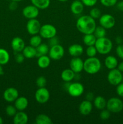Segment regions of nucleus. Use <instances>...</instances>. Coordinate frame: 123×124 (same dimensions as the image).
Masks as SVG:
<instances>
[{"label":"nucleus","mask_w":123,"mask_h":124,"mask_svg":"<svg viewBox=\"0 0 123 124\" xmlns=\"http://www.w3.org/2000/svg\"><path fill=\"white\" fill-rule=\"evenodd\" d=\"M96 27L95 19L92 18L89 15L81 16L78 18L76 23L77 30L84 35L93 33Z\"/></svg>","instance_id":"nucleus-1"},{"label":"nucleus","mask_w":123,"mask_h":124,"mask_svg":"<svg viewBox=\"0 0 123 124\" xmlns=\"http://www.w3.org/2000/svg\"><path fill=\"white\" fill-rule=\"evenodd\" d=\"M101 63L100 59L96 57H88L84 61L83 70L88 74L94 75L100 71Z\"/></svg>","instance_id":"nucleus-2"},{"label":"nucleus","mask_w":123,"mask_h":124,"mask_svg":"<svg viewBox=\"0 0 123 124\" xmlns=\"http://www.w3.org/2000/svg\"><path fill=\"white\" fill-rule=\"evenodd\" d=\"M95 47L98 53L101 54H107L112 50L113 44L110 39L105 36L96 39Z\"/></svg>","instance_id":"nucleus-3"},{"label":"nucleus","mask_w":123,"mask_h":124,"mask_svg":"<svg viewBox=\"0 0 123 124\" xmlns=\"http://www.w3.org/2000/svg\"><path fill=\"white\" fill-rule=\"evenodd\" d=\"M106 108L111 113L121 112L123 110V102L118 98H111L107 101Z\"/></svg>","instance_id":"nucleus-4"},{"label":"nucleus","mask_w":123,"mask_h":124,"mask_svg":"<svg viewBox=\"0 0 123 124\" xmlns=\"http://www.w3.org/2000/svg\"><path fill=\"white\" fill-rule=\"evenodd\" d=\"M57 29L52 24H46L41 25L39 31V35L42 38L49 39L56 36Z\"/></svg>","instance_id":"nucleus-5"},{"label":"nucleus","mask_w":123,"mask_h":124,"mask_svg":"<svg viewBox=\"0 0 123 124\" xmlns=\"http://www.w3.org/2000/svg\"><path fill=\"white\" fill-rule=\"evenodd\" d=\"M66 90L68 94L74 98H78L83 94L84 88L82 84L76 82L69 84Z\"/></svg>","instance_id":"nucleus-6"},{"label":"nucleus","mask_w":123,"mask_h":124,"mask_svg":"<svg viewBox=\"0 0 123 124\" xmlns=\"http://www.w3.org/2000/svg\"><path fill=\"white\" fill-rule=\"evenodd\" d=\"M123 76L122 72L118 69L110 70L107 75V81L110 84L112 85H118L119 84L122 82Z\"/></svg>","instance_id":"nucleus-7"},{"label":"nucleus","mask_w":123,"mask_h":124,"mask_svg":"<svg viewBox=\"0 0 123 124\" xmlns=\"http://www.w3.org/2000/svg\"><path fill=\"white\" fill-rule=\"evenodd\" d=\"M65 54V49L61 45L57 44L49 48L48 56L51 59L57 61L61 59Z\"/></svg>","instance_id":"nucleus-8"},{"label":"nucleus","mask_w":123,"mask_h":124,"mask_svg":"<svg viewBox=\"0 0 123 124\" xmlns=\"http://www.w3.org/2000/svg\"><path fill=\"white\" fill-rule=\"evenodd\" d=\"M35 99L39 104H45L49 101L50 93L45 87L39 88L35 93Z\"/></svg>","instance_id":"nucleus-9"},{"label":"nucleus","mask_w":123,"mask_h":124,"mask_svg":"<svg viewBox=\"0 0 123 124\" xmlns=\"http://www.w3.org/2000/svg\"><path fill=\"white\" fill-rule=\"evenodd\" d=\"M99 23L104 29H110L115 25V19L111 15L104 14L99 18Z\"/></svg>","instance_id":"nucleus-10"},{"label":"nucleus","mask_w":123,"mask_h":124,"mask_svg":"<svg viewBox=\"0 0 123 124\" xmlns=\"http://www.w3.org/2000/svg\"><path fill=\"white\" fill-rule=\"evenodd\" d=\"M41 27V23L36 18L28 19L27 23V30L28 33L31 35H34L39 33Z\"/></svg>","instance_id":"nucleus-11"},{"label":"nucleus","mask_w":123,"mask_h":124,"mask_svg":"<svg viewBox=\"0 0 123 124\" xmlns=\"http://www.w3.org/2000/svg\"><path fill=\"white\" fill-rule=\"evenodd\" d=\"M39 14V9L34 5H28L23 8L22 15L28 19H34L38 16Z\"/></svg>","instance_id":"nucleus-12"},{"label":"nucleus","mask_w":123,"mask_h":124,"mask_svg":"<svg viewBox=\"0 0 123 124\" xmlns=\"http://www.w3.org/2000/svg\"><path fill=\"white\" fill-rule=\"evenodd\" d=\"M84 61L80 57H73L69 62L70 69L75 73H80L83 70Z\"/></svg>","instance_id":"nucleus-13"},{"label":"nucleus","mask_w":123,"mask_h":124,"mask_svg":"<svg viewBox=\"0 0 123 124\" xmlns=\"http://www.w3.org/2000/svg\"><path fill=\"white\" fill-rule=\"evenodd\" d=\"M3 97L4 99L8 102H13L19 97V92L16 88L10 87L4 91Z\"/></svg>","instance_id":"nucleus-14"},{"label":"nucleus","mask_w":123,"mask_h":124,"mask_svg":"<svg viewBox=\"0 0 123 124\" xmlns=\"http://www.w3.org/2000/svg\"><path fill=\"white\" fill-rule=\"evenodd\" d=\"M93 109V104L92 102L84 100L80 104L78 110L80 113L83 116H88L90 115Z\"/></svg>","instance_id":"nucleus-15"},{"label":"nucleus","mask_w":123,"mask_h":124,"mask_svg":"<svg viewBox=\"0 0 123 124\" xmlns=\"http://www.w3.org/2000/svg\"><path fill=\"white\" fill-rule=\"evenodd\" d=\"M11 47H12L13 50L16 53L22 52L24 50V47H25V44L22 38L16 36L12 40Z\"/></svg>","instance_id":"nucleus-16"},{"label":"nucleus","mask_w":123,"mask_h":124,"mask_svg":"<svg viewBox=\"0 0 123 124\" xmlns=\"http://www.w3.org/2000/svg\"><path fill=\"white\" fill-rule=\"evenodd\" d=\"M84 52L83 46L78 44L71 45L68 48V53L72 57H79Z\"/></svg>","instance_id":"nucleus-17"},{"label":"nucleus","mask_w":123,"mask_h":124,"mask_svg":"<svg viewBox=\"0 0 123 124\" xmlns=\"http://www.w3.org/2000/svg\"><path fill=\"white\" fill-rule=\"evenodd\" d=\"M28 121V116L24 111H18L13 116L14 124H26Z\"/></svg>","instance_id":"nucleus-18"},{"label":"nucleus","mask_w":123,"mask_h":124,"mask_svg":"<svg viewBox=\"0 0 123 124\" xmlns=\"http://www.w3.org/2000/svg\"><path fill=\"white\" fill-rule=\"evenodd\" d=\"M84 5L81 0H75L71 3L70 9L73 14L78 15L81 14L84 10Z\"/></svg>","instance_id":"nucleus-19"},{"label":"nucleus","mask_w":123,"mask_h":124,"mask_svg":"<svg viewBox=\"0 0 123 124\" xmlns=\"http://www.w3.org/2000/svg\"><path fill=\"white\" fill-rule=\"evenodd\" d=\"M28 105L27 98L24 96L18 97L14 101V106L18 111H24Z\"/></svg>","instance_id":"nucleus-20"},{"label":"nucleus","mask_w":123,"mask_h":124,"mask_svg":"<svg viewBox=\"0 0 123 124\" xmlns=\"http://www.w3.org/2000/svg\"><path fill=\"white\" fill-rule=\"evenodd\" d=\"M22 54L26 59H32L37 56L36 48L31 46H27L22 50Z\"/></svg>","instance_id":"nucleus-21"},{"label":"nucleus","mask_w":123,"mask_h":124,"mask_svg":"<svg viewBox=\"0 0 123 124\" xmlns=\"http://www.w3.org/2000/svg\"><path fill=\"white\" fill-rule=\"evenodd\" d=\"M104 65L109 70L116 69L118 65V60L113 56H108L104 59Z\"/></svg>","instance_id":"nucleus-22"},{"label":"nucleus","mask_w":123,"mask_h":124,"mask_svg":"<svg viewBox=\"0 0 123 124\" xmlns=\"http://www.w3.org/2000/svg\"><path fill=\"white\" fill-rule=\"evenodd\" d=\"M93 102H94V107L98 110H102L106 108L107 101L106 99L101 96H98L95 97Z\"/></svg>","instance_id":"nucleus-23"},{"label":"nucleus","mask_w":123,"mask_h":124,"mask_svg":"<svg viewBox=\"0 0 123 124\" xmlns=\"http://www.w3.org/2000/svg\"><path fill=\"white\" fill-rule=\"evenodd\" d=\"M75 73L71 69H65L61 73V78L66 82H69L74 79Z\"/></svg>","instance_id":"nucleus-24"},{"label":"nucleus","mask_w":123,"mask_h":124,"mask_svg":"<svg viewBox=\"0 0 123 124\" xmlns=\"http://www.w3.org/2000/svg\"><path fill=\"white\" fill-rule=\"evenodd\" d=\"M51 63V58L49 56L42 55L38 57L37 65L41 69H47Z\"/></svg>","instance_id":"nucleus-25"},{"label":"nucleus","mask_w":123,"mask_h":124,"mask_svg":"<svg viewBox=\"0 0 123 124\" xmlns=\"http://www.w3.org/2000/svg\"><path fill=\"white\" fill-rule=\"evenodd\" d=\"M33 5L39 9L44 10L48 8L50 5V0H30Z\"/></svg>","instance_id":"nucleus-26"},{"label":"nucleus","mask_w":123,"mask_h":124,"mask_svg":"<svg viewBox=\"0 0 123 124\" xmlns=\"http://www.w3.org/2000/svg\"><path fill=\"white\" fill-rule=\"evenodd\" d=\"M35 122L37 124H51L53 123L51 119L45 114H39L37 115Z\"/></svg>","instance_id":"nucleus-27"},{"label":"nucleus","mask_w":123,"mask_h":124,"mask_svg":"<svg viewBox=\"0 0 123 124\" xmlns=\"http://www.w3.org/2000/svg\"><path fill=\"white\" fill-rule=\"evenodd\" d=\"M96 41V38L95 37L94 33L90 34H86L84 35L83 38V43L86 46H95V42Z\"/></svg>","instance_id":"nucleus-28"},{"label":"nucleus","mask_w":123,"mask_h":124,"mask_svg":"<svg viewBox=\"0 0 123 124\" xmlns=\"http://www.w3.org/2000/svg\"><path fill=\"white\" fill-rule=\"evenodd\" d=\"M36 50H37L36 57H39L42 55H47L49 53V46L47 44L41 43L38 47H36Z\"/></svg>","instance_id":"nucleus-29"},{"label":"nucleus","mask_w":123,"mask_h":124,"mask_svg":"<svg viewBox=\"0 0 123 124\" xmlns=\"http://www.w3.org/2000/svg\"><path fill=\"white\" fill-rule=\"evenodd\" d=\"M10 60V54L6 50L0 48V64L5 65Z\"/></svg>","instance_id":"nucleus-30"},{"label":"nucleus","mask_w":123,"mask_h":124,"mask_svg":"<svg viewBox=\"0 0 123 124\" xmlns=\"http://www.w3.org/2000/svg\"><path fill=\"white\" fill-rule=\"evenodd\" d=\"M42 38L40 35H38L37 34V35H32V37H31L30 39V45L36 48L42 43Z\"/></svg>","instance_id":"nucleus-31"},{"label":"nucleus","mask_w":123,"mask_h":124,"mask_svg":"<svg viewBox=\"0 0 123 124\" xmlns=\"http://www.w3.org/2000/svg\"><path fill=\"white\" fill-rule=\"evenodd\" d=\"M93 33L96 38V39L105 37L106 35V29L101 25H99V26L96 27Z\"/></svg>","instance_id":"nucleus-32"},{"label":"nucleus","mask_w":123,"mask_h":124,"mask_svg":"<svg viewBox=\"0 0 123 124\" xmlns=\"http://www.w3.org/2000/svg\"><path fill=\"white\" fill-rule=\"evenodd\" d=\"M89 15L94 19H97L101 17L102 14H101V11L100 8L97 7H94L89 11Z\"/></svg>","instance_id":"nucleus-33"},{"label":"nucleus","mask_w":123,"mask_h":124,"mask_svg":"<svg viewBox=\"0 0 123 124\" xmlns=\"http://www.w3.org/2000/svg\"><path fill=\"white\" fill-rule=\"evenodd\" d=\"M97 53V50H96L95 46H88L86 50V53L88 57H95Z\"/></svg>","instance_id":"nucleus-34"},{"label":"nucleus","mask_w":123,"mask_h":124,"mask_svg":"<svg viewBox=\"0 0 123 124\" xmlns=\"http://www.w3.org/2000/svg\"><path fill=\"white\" fill-rule=\"evenodd\" d=\"M6 112L7 116H10V117H13L17 113V109L15 107V106L9 105L6 107Z\"/></svg>","instance_id":"nucleus-35"},{"label":"nucleus","mask_w":123,"mask_h":124,"mask_svg":"<svg viewBox=\"0 0 123 124\" xmlns=\"http://www.w3.org/2000/svg\"><path fill=\"white\" fill-rule=\"evenodd\" d=\"M47 79H46L44 76H41L36 79V85H37L39 88H41V87H45L46 85H47Z\"/></svg>","instance_id":"nucleus-36"},{"label":"nucleus","mask_w":123,"mask_h":124,"mask_svg":"<svg viewBox=\"0 0 123 124\" xmlns=\"http://www.w3.org/2000/svg\"><path fill=\"white\" fill-rule=\"evenodd\" d=\"M110 111L107 109H103L101 110V112L100 113V117L102 121H106L109 119L110 117Z\"/></svg>","instance_id":"nucleus-37"},{"label":"nucleus","mask_w":123,"mask_h":124,"mask_svg":"<svg viewBox=\"0 0 123 124\" xmlns=\"http://www.w3.org/2000/svg\"><path fill=\"white\" fill-rule=\"evenodd\" d=\"M102 6L105 7H112L116 4L118 0H100Z\"/></svg>","instance_id":"nucleus-38"},{"label":"nucleus","mask_w":123,"mask_h":124,"mask_svg":"<svg viewBox=\"0 0 123 124\" xmlns=\"http://www.w3.org/2000/svg\"><path fill=\"white\" fill-rule=\"evenodd\" d=\"M84 6L86 7H93L97 2L98 0H81Z\"/></svg>","instance_id":"nucleus-39"},{"label":"nucleus","mask_w":123,"mask_h":124,"mask_svg":"<svg viewBox=\"0 0 123 124\" xmlns=\"http://www.w3.org/2000/svg\"><path fill=\"white\" fill-rule=\"evenodd\" d=\"M24 59H25V57H24L22 53H21L20 52L17 53V54L15 56V61L17 63L21 64V63H22L24 61Z\"/></svg>","instance_id":"nucleus-40"},{"label":"nucleus","mask_w":123,"mask_h":124,"mask_svg":"<svg viewBox=\"0 0 123 124\" xmlns=\"http://www.w3.org/2000/svg\"><path fill=\"white\" fill-rule=\"evenodd\" d=\"M116 53L118 56L123 59V44H119L116 48Z\"/></svg>","instance_id":"nucleus-41"},{"label":"nucleus","mask_w":123,"mask_h":124,"mask_svg":"<svg viewBox=\"0 0 123 124\" xmlns=\"http://www.w3.org/2000/svg\"><path fill=\"white\" fill-rule=\"evenodd\" d=\"M59 44V39L56 36L49 39V45L50 47H52V46H55V45Z\"/></svg>","instance_id":"nucleus-42"},{"label":"nucleus","mask_w":123,"mask_h":124,"mask_svg":"<svg viewBox=\"0 0 123 124\" xmlns=\"http://www.w3.org/2000/svg\"><path fill=\"white\" fill-rule=\"evenodd\" d=\"M116 93L119 96L123 97V82H121L117 85Z\"/></svg>","instance_id":"nucleus-43"},{"label":"nucleus","mask_w":123,"mask_h":124,"mask_svg":"<svg viewBox=\"0 0 123 124\" xmlns=\"http://www.w3.org/2000/svg\"><path fill=\"white\" fill-rule=\"evenodd\" d=\"M85 98L86 100L92 102L94 101L95 97H94V94L92 92H88V93H87V94H86Z\"/></svg>","instance_id":"nucleus-44"},{"label":"nucleus","mask_w":123,"mask_h":124,"mask_svg":"<svg viewBox=\"0 0 123 124\" xmlns=\"http://www.w3.org/2000/svg\"><path fill=\"white\" fill-rule=\"evenodd\" d=\"M18 7V2H16V1H12V2H10V4H9V8L11 10H15Z\"/></svg>","instance_id":"nucleus-45"},{"label":"nucleus","mask_w":123,"mask_h":124,"mask_svg":"<svg viewBox=\"0 0 123 124\" xmlns=\"http://www.w3.org/2000/svg\"><path fill=\"white\" fill-rule=\"evenodd\" d=\"M116 4V7L118 8V10L123 12V1H119V2H118Z\"/></svg>","instance_id":"nucleus-46"},{"label":"nucleus","mask_w":123,"mask_h":124,"mask_svg":"<svg viewBox=\"0 0 123 124\" xmlns=\"http://www.w3.org/2000/svg\"><path fill=\"white\" fill-rule=\"evenodd\" d=\"M117 67H118V69L119 70V71H121V72L123 73V61L119 63V64L118 65V66H117Z\"/></svg>","instance_id":"nucleus-47"},{"label":"nucleus","mask_w":123,"mask_h":124,"mask_svg":"<svg viewBox=\"0 0 123 124\" xmlns=\"http://www.w3.org/2000/svg\"><path fill=\"white\" fill-rule=\"evenodd\" d=\"M122 41H123V39H122L121 37V36H117L116 38V42L117 44H121Z\"/></svg>","instance_id":"nucleus-48"},{"label":"nucleus","mask_w":123,"mask_h":124,"mask_svg":"<svg viewBox=\"0 0 123 124\" xmlns=\"http://www.w3.org/2000/svg\"><path fill=\"white\" fill-rule=\"evenodd\" d=\"M4 74V70H3V68H2V65L0 64V76Z\"/></svg>","instance_id":"nucleus-49"},{"label":"nucleus","mask_w":123,"mask_h":124,"mask_svg":"<svg viewBox=\"0 0 123 124\" xmlns=\"http://www.w3.org/2000/svg\"><path fill=\"white\" fill-rule=\"evenodd\" d=\"M2 123H3V120H2V117L0 116V124H2Z\"/></svg>","instance_id":"nucleus-50"},{"label":"nucleus","mask_w":123,"mask_h":124,"mask_svg":"<svg viewBox=\"0 0 123 124\" xmlns=\"http://www.w3.org/2000/svg\"><path fill=\"white\" fill-rule=\"evenodd\" d=\"M11 1H16V2H20V1H23V0H11Z\"/></svg>","instance_id":"nucleus-51"},{"label":"nucleus","mask_w":123,"mask_h":124,"mask_svg":"<svg viewBox=\"0 0 123 124\" xmlns=\"http://www.w3.org/2000/svg\"><path fill=\"white\" fill-rule=\"evenodd\" d=\"M57 1H60V2H66V1H68V0H57Z\"/></svg>","instance_id":"nucleus-52"},{"label":"nucleus","mask_w":123,"mask_h":124,"mask_svg":"<svg viewBox=\"0 0 123 124\" xmlns=\"http://www.w3.org/2000/svg\"><path fill=\"white\" fill-rule=\"evenodd\" d=\"M122 82H123V80H122Z\"/></svg>","instance_id":"nucleus-53"},{"label":"nucleus","mask_w":123,"mask_h":124,"mask_svg":"<svg viewBox=\"0 0 123 124\" xmlns=\"http://www.w3.org/2000/svg\"><path fill=\"white\" fill-rule=\"evenodd\" d=\"M74 1H75V0H74Z\"/></svg>","instance_id":"nucleus-54"}]
</instances>
